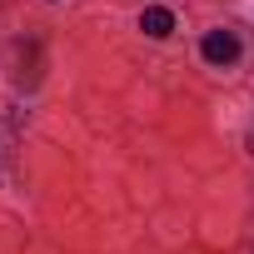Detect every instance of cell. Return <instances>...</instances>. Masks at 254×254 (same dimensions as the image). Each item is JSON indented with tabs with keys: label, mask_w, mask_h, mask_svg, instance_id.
Here are the masks:
<instances>
[{
	"label": "cell",
	"mask_w": 254,
	"mask_h": 254,
	"mask_svg": "<svg viewBox=\"0 0 254 254\" xmlns=\"http://www.w3.org/2000/svg\"><path fill=\"white\" fill-rule=\"evenodd\" d=\"M199 50H204L209 65H234V60H239V35H234V30H209Z\"/></svg>",
	"instance_id": "obj_1"
},
{
	"label": "cell",
	"mask_w": 254,
	"mask_h": 254,
	"mask_svg": "<svg viewBox=\"0 0 254 254\" xmlns=\"http://www.w3.org/2000/svg\"><path fill=\"white\" fill-rule=\"evenodd\" d=\"M140 30H145V35H155V40H165V35L175 30V15H170L165 5H150V10L140 15Z\"/></svg>",
	"instance_id": "obj_2"
},
{
	"label": "cell",
	"mask_w": 254,
	"mask_h": 254,
	"mask_svg": "<svg viewBox=\"0 0 254 254\" xmlns=\"http://www.w3.org/2000/svg\"><path fill=\"white\" fill-rule=\"evenodd\" d=\"M249 150H254V135H249Z\"/></svg>",
	"instance_id": "obj_3"
}]
</instances>
